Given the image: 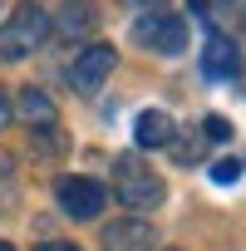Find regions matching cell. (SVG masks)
<instances>
[{
    "label": "cell",
    "instance_id": "obj_11",
    "mask_svg": "<svg viewBox=\"0 0 246 251\" xmlns=\"http://www.w3.org/2000/svg\"><path fill=\"white\" fill-rule=\"evenodd\" d=\"M212 182H217V187L241 182V163H236V158H217V163H212Z\"/></svg>",
    "mask_w": 246,
    "mask_h": 251
},
{
    "label": "cell",
    "instance_id": "obj_10",
    "mask_svg": "<svg viewBox=\"0 0 246 251\" xmlns=\"http://www.w3.org/2000/svg\"><path fill=\"white\" fill-rule=\"evenodd\" d=\"M94 20H98V15H94V5H69V15H64V25H59V30H64V35H89V30H94Z\"/></svg>",
    "mask_w": 246,
    "mask_h": 251
},
{
    "label": "cell",
    "instance_id": "obj_7",
    "mask_svg": "<svg viewBox=\"0 0 246 251\" xmlns=\"http://www.w3.org/2000/svg\"><path fill=\"white\" fill-rule=\"evenodd\" d=\"M148 246H158V236L143 217H123L103 226V251H148Z\"/></svg>",
    "mask_w": 246,
    "mask_h": 251
},
{
    "label": "cell",
    "instance_id": "obj_14",
    "mask_svg": "<svg viewBox=\"0 0 246 251\" xmlns=\"http://www.w3.org/2000/svg\"><path fill=\"white\" fill-rule=\"evenodd\" d=\"M40 251H79L74 241H49V246H40Z\"/></svg>",
    "mask_w": 246,
    "mask_h": 251
},
{
    "label": "cell",
    "instance_id": "obj_13",
    "mask_svg": "<svg viewBox=\"0 0 246 251\" xmlns=\"http://www.w3.org/2000/svg\"><path fill=\"white\" fill-rule=\"evenodd\" d=\"M10 118H15V103H10L5 89H0V128H10Z\"/></svg>",
    "mask_w": 246,
    "mask_h": 251
},
{
    "label": "cell",
    "instance_id": "obj_8",
    "mask_svg": "<svg viewBox=\"0 0 246 251\" xmlns=\"http://www.w3.org/2000/svg\"><path fill=\"white\" fill-rule=\"evenodd\" d=\"M133 143L138 148H172L177 143V123L163 113V108H143L133 118Z\"/></svg>",
    "mask_w": 246,
    "mask_h": 251
},
{
    "label": "cell",
    "instance_id": "obj_15",
    "mask_svg": "<svg viewBox=\"0 0 246 251\" xmlns=\"http://www.w3.org/2000/svg\"><path fill=\"white\" fill-rule=\"evenodd\" d=\"M192 15H207V0H192Z\"/></svg>",
    "mask_w": 246,
    "mask_h": 251
},
{
    "label": "cell",
    "instance_id": "obj_16",
    "mask_svg": "<svg viewBox=\"0 0 246 251\" xmlns=\"http://www.w3.org/2000/svg\"><path fill=\"white\" fill-rule=\"evenodd\" d=\"M143 5H163V0H143Z\"/></svg>",
    "mask_w": 246,
    "mask_h": 251
},
{
    "label": "cell",
    "instance_id": "obj_12",
    "mask_svg": "<svg viewBox=\"0 0 246 251\" xmlns=\"http://www.w3.org/2000/svg\"><path fill=\"white\" fill-rule=\"evenodd\" d=\"M202 133H207L212 143H226V138H231V123H226L221 113H207V118H202Z\"/></svg>",
    "mask_w": 246,
    "mask_h": 251
},
{
    "label": "cell",
    "instance_id": "obj_1",
    "mask_svg": "<svg viewBox=\"0 0 246 251\" xmlns=\"http://www.w3.org/2000/svg\"><path fill=\"white\" fill-rule=\"evenodd\" d=\"M113 197L123 207H133V212H148L168 197V187L153 168H143L133 153H123V158H113Z\"/></svg>",
    "mask_w": 246,
    "mask_h": 251
},
{
    "label": "cell",
    "instance_id": "obj_17",
    "mask_svg": "<svg viewBox=\"0 0 246 251\" xmlns=\"http://www.w3.org/2000/svg\"><path fill=\"white\" fill-rule=\"evenodd\" d=\"M0 251H15V246H5V241H0Z\"/></svg>",
    "mask_w": 246,
    "mask_h": 251
},
{
    "label": "cell",
    "instance_id": "obj_6",
    "mask_svg": "<svg viewBox=\"0 0 246 251\" xmlns=\"http://www.w3.org/2000/svg\"><path fill=\"white\" fill-rule=\"evenodd\" d=\"M202 74L207 79H236L241 74V50H236V40H226V35H207V45H202Z\"/></svg>",
    "mask_w": 246,
    "mask_h": 251
},
{
    "label": "cell",
    "instance_id": "obj_9",
    "mask_svg": "<svg viewBox=\"0 0 246 251\" xmlns=\"http://www.w3.org/2000/svg\"><path fill=\"white\" fill-rule=\"evenodd\" d=\"M20 118L30 123V128H54L59 108H54V99H49L45 89H25V94H20Z\"/></svg>",
    "mask_w": 246,
    "mask_h": 251
},
{
    "label": "cell",
    "instance_id": "obj_4",
    "mask_svg": "<svg viewBox=\"0 0 246 251\" xmlns=\"http://www.w3.org/2000/svg\"><path fill=\"white\" fill-rule=\"evenodd\" d=\"M54 197H59L64 217H74V222L98 217V212H103V202H108V192H103L94 177H59V182H54Z\"/></svg>",
    "mask_w": 246,
    "mask_h": 251
},
{
    "label": "cell",
    "instance_id": "obj_3",
    "mask_svg": "<svg viewBox=\"0 0 246 251\" xmlns=\"http://www.w3.org/2000/svg\"><path fill=\"white\" fill-rule=\"evenodd\" d=\"M133 40L143 50H158V54H182L187 50V20L182 15H168V10H148L133 25Z\"/></svg>",
    "mask_w": 246,
    "mask_h": 251
},
{
    "label": "cell",
    "instance_id": "obj_2",
    "mask_svg": "<svg viewBox=\"0 0 246 251\" xmlns=\"http://www.w3.org/2000/svg\"><path fill=\"white\" fill-rule=\"evenodd\" d=\"M49 40V10H40V5H20L10 20H5V30H0V59H25L30 50H40Z\"/></svg>",
    "mask_w": 246,
    "mask_h": 251
},
{
    "label": "cell",
    "instance_id": "obj_5",
    "mask_svg": "<svg viewBox=\"0 0 246 251\" xmlns=\"http://www.w3.org/2000/svg\"><path fill=\"white\" fill-rule=\"evenodd\" d=\"M113 45H89V50H79V59L69 64V84H74V94H94L108 74H113Z\"/></svg>",
    "mask_w": 246,
    "mask_h": 251
}]
</instances>
